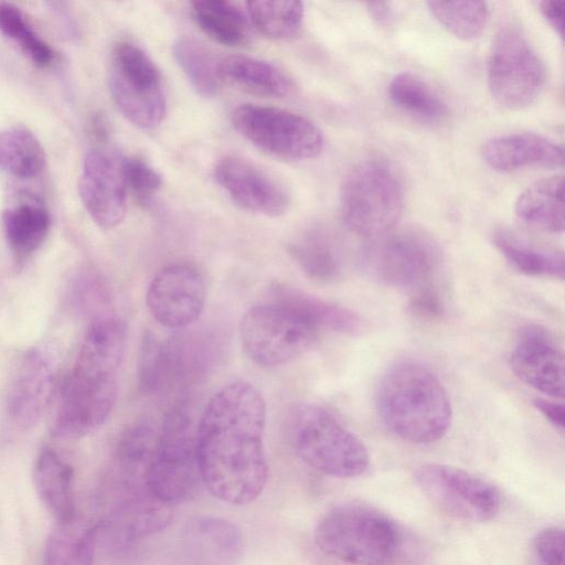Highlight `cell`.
Instances as JSON below:
<instances>
[{"label": "cell", "instance_id": "16", "mask_svg": "<svg viewBox=\"0 0 565 565\" xmlns=\"http://www.w3.org/2000/svg\"><path fill=\"white\" fill-rule=\"evenodd\" d=\"M78 192L86 212L98 226L108 230L119 225L127 213L128 195L121 159L100 148L88 151Z\"/></svg>", "mask_w": 565, "mask_h": 565}, {"label": "cell", "instance_id": "22", "mask_svg": "<svg viewBox=\"0 0 565 565\" xmlns=\"http://www.w3.org/2000/svg\"><path fill=\"white\" fill-rule=\"evenodd\" d=\"M514 212L531 227L562 233L565 227L563 175L544 178L529 185L518 196Z\"/></svg>", "mask_w": 565, "mask_h": 565}, {"label": "cell", "instance_id": "24", "mask_svg": "<svg viewBox=\"0 0 565 565\" xmlns=\"http://www.w3.org/2000/svg\"><path fill=\"white\" fill-rule=\"evenodd\" d=\"M73 469L54 450L43 448L34 462L35 491L47 511L64 522L74 516Z\"/></svg>", "mask_w": 565, "mask_h": 565}, {"label": "cell", "instance_id": "43", "mask_svg": "<svg viewBox=\"0 0 565 565\" xmlns=\"http://www.w3.org/2000/svg\"><path fill=\"white\" fill-rule=\"evenodd\" d=\"M540 11L548 24L563 38L565 0H543L540 2Z\"/></svg>", "mask_w": 565, "mask_h": 565}, {"label": "cell", "instance_id": "26", "mask_svg": "<svg viewBox=\"0 0 565 565\" xmlns=\"http://www.w3.org/2000/svg\"><path fill=\"white\" fill-rule=\"evenodd\" d=\"M99 526L75 515L49 534L44 565H93Z\"/></svg>", "mask_w": 565, "mask_h": 565}, {"label": "cell", "instance_id": "39", "mask_svg": "<svg viewBox=\"0 0 565 565\" xmlns=\"http://www.w3.org/2000/svg\"><path fill=\"white\" fill-rule=\"evenodd\" d=\"M122 175L128 192L148 203L162 185L161 175L139 157L121 158Z\"/></svg>", "mask_w": 565, "mask_h": 565}, {"label": "cell", "instance_id": "33", "mask_svg": "<svg viewBox=\"0 0 565 565\" xmlns=\"http://www.w3.org/2000/svg\"><path fill=\"white\" fill-rule=\"evenodd\" d=\"M173 56L198 94L205 98L217 95L222 84L218 61L202 43L180 38L173 44Z\"/></svg>", "mask_w": 565, "mask_h": 565}, {"label": "cell", "instance_id": "6", "mask_svg": "<svg viewBox=\"0 0 565 565\" xmlns=\"http://www.w3.org/2000/svg\"><path fill=\"white\" fill-rule=\"evenodd\" d=\"M404 205L402 182L387 162L366 159L353 166L341 183L340 207L347 225L371 238L390 233Z\"/></svg>", "mask_w": 565, "mask_h": 565}, {"label": "cell", "instance_id": "3", "mask_svg": "<svg viewBox=\"0 0 565 565\" xmlns=\"http://www.w3.org/2000/svg\"><path fill=\"white\" fill-rule=\"evenodd\" d=\"M376 407L386 428L411 444L435 443L451 424L446 388L429 369L414 361L397 362L384 373Z\"/></svg>", "mask_w": 565, "mask_h": 565}, {"label": "cell", "instance_id": "37", "mask_svg": "<svg viewBox=\"0 0 565 565\" xmlns=\"http://www.w3.org/2000/svg\"><path fill=\"white\" fill-rule=\"evenodd\" d=\"M0 32L15 42L35 65L45 67L53 62V50L34 32L17 6L0 2Z\"/></svg>", "mask_w": 565, "mask_h": 565}, {"label": "cell", "instance_id": "21", "mask_svg": "<svg viewBox=\"0 0 565 565\" xmlns=\"http://www.w3.org/2000/svg\"><path fill=\"white\" fill-rule=\"evenodd\" d=\"M171 519L172 507L146 489L124 491L105 523V530L117 543L129 544L162 531Z\"/></svg>", "mask_w": 565, "mask_h": 565}, {"label": "cell", "instance_id": "31", "mask_svg": "<svg viewBox=\"0 0 565 565\" xmlns=\"http://www.w3.org/2000/svg\"><path fill=\"white\" fill-rule=\"evenodd\" d=\"M192 14L200 29L224 45H239L249 36L248 17L227 0H198L192 3Z\"/></svg>", "mask_w": 565, "mask_h": 565}, {"label": "cell", "instance_id": "35", "mask_svg": "<svg viewBox=\"0 0 565 565\" xmlns=\"http://www.w3.org/2000/svg\"><path fill=\"white\" fill-rule=\"evenodd\" d=\"M393 103L423 120L436 121L447 113L438 94L420 77L412 73L395 75L388 86Z\"/></svg>", "mask_w": 565, "mask_h": 565}, {"label": "cell", "instance_id": "1", "mask_svg": "<svg viewBox=\"0 0 565 565\" xmlns=\"http://www.w3.org/2000/svg\"><path fill=\"white\" fill-rule=\"evenodd\" d=\"M265 427L266 402L248 382H231L209 399L196 425V459L213 497L244 505L262 494L268 480Z\"/></svg>", "mask_w": 565, "mask_h": 565}, {"label": "cell", "instance_id": "9", "mask_svg": "<svg viewBox=\"0 0 565 565\" xmlns=\"http://www.w3.org/2000/svg\"><path fill=\"white\" fill-rule=\"evenodd\" d=\"M108 85L118 109L134 125L152 129L161 124L167 111L162 77L141 47L128 41L114 46Z\"/></svg>", "mask_w": 565, "mask_h": 565}, {"label": "cell", "instance_id": "14", "mask_svg": "<svg viewBox=\"0 0 565 565\" xmlns=\"http://www.w3.org/2000/svg\"><path fill=\"white\" fill-rule=\"evenodd\" d=\"M57 369L54 345L41 343L25 351L7 394L6 412L12 426L25 430L41 418L53 395Z\"/></svg>", "mask_w": 565, "mask_h": 565}, {"label": "cell", "instance_id": "17", "mask_svg": "<svg viewBox=\"0 0 565 565\" xmlns=\"http://www.w3.org/2000/svg\"><path fill=\"white\" fill-rule=\"evenodd\" d=\"M510 367L524 384L551 398L565 393V360L555 339L537 326L519 334L510 354Z\"/></svg>", "mask_w": 565, "mask_h": 565}, {"label": "cell", "instance_id": "5", "mask_svg": "<svg viewBox=\"0 0 565 565\" xmlns=\"http://www.w3.org/2000/svg\"><path fill=\"white\" fill-rule=\"evenodd\" d=\"M294 448L311 469L329 477L351 479L369 467L364 444L327 409L296 404L288 417Z\"/></svg>", "mask_w": 565, "mask_h": 565}, {"label": "cell", "instance_id": "4", "mask_svg": "<svg viewBox=\"0 0 565 565\" xmlns=\"http://www.w3.org/2000/svg\"><path fill=\"white\" fill-rule=\"evenodd\" d=\"M327 555L352 565H396L407 550L403 529L384 513L359 504L328 511L313 532Z\"/></svg>", "mask_w": 565, "mask_h": 565}, {"label": "cell", "instance_id": "8", "mask_svg": "<svg viewBox=\"0 0 565 565\" xmlns=\"http://www.w3.org/2000/svg\"><path fill=\"white\" fill-rule=\"evenodd\" d=\"M202 484L196 459V427L183 408L166 416L153 459L145 477V488L172 507L189 500Z\"/></svg>", "mask_w": 565, "mask_h": 565}, {"label": "cell", "instance_id": "12", "mask_svg": "<svg viewBox=\"0 0 565 565\" xmlns=\"http://www.w3.org/2000/svg\"><path fill=\"white\" fill-rule=\"evenodd\" d=\"M545 68L525 36L513 26L494 36L488 62V84L494 100L518 110L530 106L541 94Z\"/></svg>", "mask_w": 565, "mask_h": 565}, {"label": "cell", "instance_id": "36", "mask_svg": "<svg viewBox=\"0 0 565 565\" xmlns=\"http://www.w3.org/2000/svg\"><path fill=\"white\" fill-rule=\"evenodd\" d=\"M434 18L450 33L463 40L482 34L489 19V8L483 1H429Z\"/></svg>", "mask_w": 565, "mask_h": 565}, {"label": "cell", "instance_id": "30", "mask_svg": "<svg viewBox=\"0 0 565 565\" xmlns=\"http://www.w3.org/2000/svg\"><path fill=\"white\" fill-rule=\"evenodd\" d=\"M289 254L303 274L317 282L328 284L340 275L337 246L329 233L320 227L300 234L289 245Z\"/></svg>", "mask_w": 565, "mask_h": 565}, {"label": "cell", "instance_id": "34", "mask_svg": "<svg viewBox=\"0 0 565 565\" xmlns=\"http://www.w3.org/2000/svg\"><path fill=\"white\" fill-rule=\"evenodd\" d=\"M247 15L253 25L274 40H290L301 30L303 6L299 1H248Z\"/></svg>", "mask_w": 565, "mask_h": 565}, {"label": "cell", "instance_id": "44", "mask_svg": "<svg viewBox=\"0 0 565 565\" xmlns=\"http://www.w3.org/2000/svg\"><path fill=\"white\" fill-rule=\"evenodd\" d=\"M366 9L369 11L370 17L380 25H386L392 20V10L387 2H367Z\"/></svg>", "mask_w": 565, "mask_h": 565}, {"label": "cell", "instance_id": "13", "mask_svg": "<svg viewBox=\"0 0 565 565\" xmlns=\"http://www.w3.org/2000/svg\"><path fill=\"white\" fill-rule=\"evenodd\" d=\"M422 493L449 515L470 522H487L501 508L498 489L487 480L448 465L426 463L414 473Z\"/></svg>", "mask_w": 565, "mask_h": 565}, {"label": "cell", "instance_id": "27", "mask_svg": "<svg viewBox=\"0 0 565 565\" xmlns=\"http://www.w3.org/2000/svg\"><path fill=\"white\" fill-rule=\"evenodd\" d=\"M492 241L500 254L519 273L564 279L565 257L562 252L539 247L504 228L495 231Z\"/></svg>", "mask_w": 565, "mask_h": 565}, {"label": "cell", "instance_id": "38", "mask_svg": "<svg viewBox=\"0 0 565 565\" xmlns=\"http://www.w3.org/2000/svg\"><path fill=\"white\" fill-rule=\"evenodd\" d=\"M138 375L139 386L147 393L157 391L169 377L167 347L150 331L141 339Z\"/></svg>", "mask_w": 565, "mask_h": 565}, {"label": "cell", "instance_id": "25", "mask_svg": "<svg viewBox=\"0 0 565 565\" xmlns=\"http://www.w3.org/2000/svg\"><path fill=\"white\" fill-rule=\"evenodd\" d=\"M158 431L149 420L130 426L121 436L115 456V468L121 490L145 488V477L153 459Z\"/></svg>", "mask_w": 565, "mask_h": 565}, {"label": "cell", "instance_id": "42", "mask_svg": "<svg viewBox=\"0 0 565 565\" xmlns=\"http://www.w3.org/2000/svg\"><path fill=\"white\" fill-rule=\"evenodd\" d=\"M534 406L552 426L564 431L565 407L562 402H556L553 398L539 397L534 399Z\"/></svg>", "mask_w": 565, "mask_h": 565}, {"label": "cell", "instance_id": "11", "mask_svg": "<svg viewBox=\"0 0 565 565\" xmlns=\"http://www.w3.org/2000/svg\"><path fill=\"white\" fill-rule=\"evenodd\" d=\"M364 255V268L379 282L409 291L429 288L439 262L436 243L425 232L405 228L377 237Z\"/></svg>", "mask_w": 565, "mask_h": 565}, {"label": "cell", "instance_id": "29", "mask_svg": "<svg viewBox=\"0 0 565 565\" xmlns=\"http://www.w3.org/2000/svg\"><path fill=\"white\" fill-rule=\"evenodd\" d=\"M1 220L7 242L18 259L34 253L51 227L49 211L35 202H22L6 209Z\"/></svg>", "mask_w": 565, "mask_h": 565}, {"label": "cell", "instance_id": "23", "mask_svg": "<svg viewBox=\"0 0 565 565\" xmlns=\"http://www.w3.org/2000/svg\"><path fill=\"white\" fill-rule=\"evenodd\" d=\"M218 75L222 82L260 97L281 98L292 90L291 81L279 68L245 55L218 61Z\"/></svg>", "mask_w": 565, "mask_h": 565}, {"label": "cell", "instance_id": "2", "mask_svg": "<svg viewBox=\"0 0 565 565\" xmlns=\"http://www.w3.org/2000/svg\"><path fill=\"white\" fill-rule=\"evenodd\" d=\"M126 341L119 317L108 312L92 320L64 386L54 425L57 437L78 439L107 420L117 399Z\"/></svg>", "mask_w": 565, "mask_h": 565}, {"label": "cell", "instance_id": "19", "mask_svg": "<svg viewBox=\"0 0 565 565\" xmlns=\"http://www.w3.org/2000/svg\"><path fill=\"white\" fill-rule=\"evenodd\" d=\"M183 543L196 565H235L244 550L239 529L228 520L211 515L191 519L183 531Z\"/></svg>", "mask_w": 565, "mask_h": 565}, {"label": "cell", "instance_id": "28", "mask_svg": "<svg viewBox=\"0 0 565 565\" xmlns=\"http://www.w3.org/2000/svg\"><path fill=\"white\" fill-rule=\"evenodd\" d=\"M274 296L275 300L282 301L297 310L319 331L355 334L362 328L360 317L352 310L301 290L277 286Z\"/></svg>", "mask_w": 565, "mask_h": 565}, {"label": "cell", "instance_id": "41", "mask_svg": "<svg viewBox=\"0 0 565 565\" xmlns=\"http://www.w3.org/2000/svg\"><path fill=\"white\" fill-rule=\"evenodd\" d=\"M409 306L414 313L422 317L434 318L443 311L441 301L430 287L412 295Z\"/></svg>", "mask_w": 565, "mask_h": 565}, {"label": "cell", "instance_id": "7", "mask_svg": "<svg viewBox=\"0 0 565 565\" xmlns=\"http://www.w3.org/2000/svg\"><path fill=\"white\" fill-rule=\"evenodd\" d=\"M319 330L289 305L275 300L250 307L239 322L245 354L257 365L275 367L305 354Z\"/></svg>", "mask_w": 565, "mask_h": 565}, {"label": "cell", "instance_id": "20", "mask_svg": "<svg viewBox=\"0 0 565 565\" xmlns=\"http://www.w3.org/2000/svg\"><path fill=\"white\" fill-rule=\"evenodd\" d=\"M484 161L499 172L525 167L564 166L562 146L532 132H516L489 139L481 149Z\"/></svg>", "mask_w": 565, "mask_h": 565}, {"label": "cell", "instance_id": "32", "mask_svg": "<svg viewBox=\"0 0 565 565\" xmlns=\"http://www.w3.org/2000/svg\"><path fill=\"white\" fill-rule=\"evenodd\" d=\"M45 152L36 136L24 127L0 130V170L19 179L38 175L44 168Z\"/></svg>", "mask_w": 565, "mask_h": 565}, {"label": "cell", "instance_id": "40", "mask_svg": "<svg viewBox=\"0 0 565 565\" xmlns=\"http://www.w3.org/2000/svg\"><path fill=\"white\" fill-rule=\"evenodd\" d=\"M565 536L559 527L541 531L534 540V548L545 565H565Z\"/></svg>", "mask_w": 565, "mask_h": 565}, {"label": "cell", "instance_id": "15", "mask_svg": "<svg viewBox=\"0 0 565 565\" xmlns=\"http://www.w3.org/2000/svg\"><path fill=\"white\" fill-rule=\"evenodd\" d=\"M206 285L193 267L173 264L162 268L150 281L146 303L160 324L180 329L194 323L205 306Z\"/></svg>", "mask_w": 565, "mask_h": 565}, {"label": "cell", "instance_id": "18", "mask_svg": "<svg viewBox=\"0 0 565 565\" xmlns=\"http://www.w3.org/2000/svg\"><path fill=\"white\" fill-rule=\"evenodd\" d=\"M213 175L231 200L246 211L277 217L288 210L290 201L286 190L243 158L223 157L215 163Z\"/></svg>", "mask_w": 565, "mask_h": 565}, {"label": "cell", "instance_id": "10", "mask_svg": "<svg viewBox=\"0 0 565 565\" xmlns=\"http://www.w3.org/2000/svg\"><path fill=\"white\" fill-rule=\"evenodd\" d=\"M232 122L253 146L279 160H308L323 148L322 132L311 120L284 109L241 105L234 110Z\"/></svg>", "mask_w": 565, "mask_h": 565}]
</instances>
